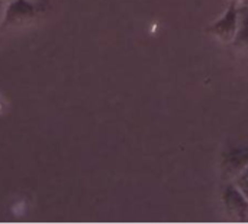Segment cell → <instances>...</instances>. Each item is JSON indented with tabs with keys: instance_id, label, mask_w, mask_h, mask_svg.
Segmentation results:
<instances>
[{
	"instance_id": "1",
	"label": "cell",
	"mask_w": 248,
	"mask_h": 224,
	"mask_svg": "<svg viewBox=\"0 0 248 224\" xmlns=\"http://www.w3.org/2000/svg\"><path fill=\"white\" fill-rule=\"evenodd\" d=\"M238 20H240L238 1L231 0L228 7L225 9V12L209 25L208 32L211 35H214L217 39H219L221 42L231 44L238 31Z\"/></svg>"
},
{
	"instance_id": "2",
	"label": "cell",
	"mask_w": 248,
	"mask_h": 224,
	"mask_svg": "<svg viewBox=\"0 0 248 224\" xmlns=\"http://www.w3.org/2000/svg\"><path fill=\"white\" fill-rule=\"evenodd\" d=\"M246 168H248V146H231L221 153L219 171L224 181L232 182Z\"/></svg>"
},
{
	"instance_id": "3",
	"label": "cell",
	"mask_w": 248,
	"mask_h": 224,
	"mask_svg": "<svg viewBox=\"0 0 248 224\" xmlns=\"http://www.w3.org/2000/svg\"><path fill=\"white\" fill-rule=\"evenodd\" d=\"M222 206L227 211V214L238 222V223H246L248 220V200L244 197V194L232 184L227 182L222 194Z\"/></svg>"
},
{
	"instance_id": "4",
	"label": "cell",
	"mask_w": 248,
	"mask_h": 224,
	"mask_svg": "<svg viewBox=\"0 0 248 224\" xmlns=\"http://www.w3.org/2000/svg\"><path fill=\"white\" fill-rule=\"evenodd\" d=\"M36 15L35 3L31 0H10L1 15V25H22Z\"/></svg>"
},
{
	"instance_id": "5",
	"label": "cell",
	"mask_w": 248,
	"mask_h": 224,
	"mask_svg": "<svg viewBox=\"0 0 248 224\" xmlns=\"http://www.w3.org/2000/svg\"><path fill=\"white\" fill-rule=\"evenodd\" d=\"M234 48L248 51V6L240 7V20H238V31L231 42Z\"/></svg>"
},
{
	"instance_id": "6",
	"label": "cell",
	"mask_w": 248,
	"mask_h": 224,
	"mask_svg": "<svg viewBox=\"0 0 248 224\" xmlns=\"http://www.w3.org/2000/svg\"><path fill=\"white\" fill-rule=\"evenodd\" d=\"M232 184L244 194V197L248 200V168H246L234 181Z\"/></svg>"
},
{
	"instance_id": "7",
	"label": "cell",
	"mask_w": 248,
	"mask_h": 224,
	"mask_svg": "<svg viewBox=\"0 0 248 224\" xmlns=\"http://www.w3.org/2000/svg\"><path fill=\"white\" fill-rule=\"evenodd\" d=\"M10 0H0V4H3V6H7V3H9Z\"/></svg>"
},
{
	"instance_id": "8",
	"label": "cell",
	"mask_w": 248,
	"mask_h": 224,
	"mask_svg": "<svg viewBox=\"0 0 248 224\" xmlns=\"http://www.w3.org/2000/svg\"><path fill=\"white\" fill-rule=\"evenodd\" d=\"M234 1H238L240 3V1H244V0H234Z\"/></svg>"
}]
</instances>
